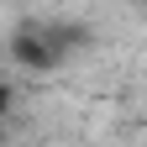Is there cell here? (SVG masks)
I'll return each mask as SVG.
<instances>
[{
    "instance_id": "cell-2",
    "label": "cell",
    "mask_w": 147,
    "mask_h": 147,
    "mask_svg": "<svg viewBox=\"0 0 147 147\" xmlns=\"http://www.w3.org/2000/svg\"><path fill=\"white\" fill-rule=\"evenodd\" d=\"M5 110H11V84L0 79V121H5Z\"/></svg>"
},
{
    "instance_id": "cell-1",
    "label": "cell",
    "mask_w": 147,
    "mask_h": 147,
    "mask_svg": "<svg viewBox=\"0 0 147 147\" xmlns=\"http://www.w3.org/2000/svg\"><path fill=\"white\" fill-rule=\"evenodd\" d=\"M11 58L21 63V68H53V63H58V47H47L42 32H21L11 42Z\"/></svg>"
}]
</instances>
